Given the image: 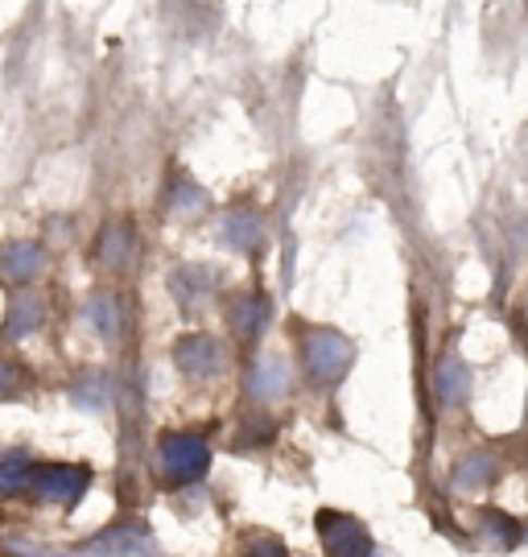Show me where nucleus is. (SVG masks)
<instances>
[{
    "instance_id": "5",
    "label": "nucleus",
    "mask_w": 528,
    "mask_h": 557,
    "mask_svg": "<svg viewBox=\"0 0 528 557\" xmlns=\"http://www.w3.org/2000/svg\"><path fill=\"white\" fill-rule=\"evenodd\" d=\"M174 368L191 384H211L228 372V343L211 331H186V335L174 343Z\"/></svg>"
},
{
    "instance_id": "6",
    "label": "nucleus",
    "mask_w": 528,
    "mask_h": 557,
    "mask_svg": "<svg viewBox=\"0 0 528 557\" xmlns=\"http://www.w3.org/2000/svg\"><path fill=\"white\" fill-rule=\"evenodd\" d=\"M87 487H91V471L78 462H41L29 479V492H38V499L66 504V508H75L78 499L87 496Z\"/></svg>"
},
{
    "instance_id": "7",
    "label": "nucleus",
    "mask_w": 528,
    "mask_h": 557,
    "mask_svg": "<svg viewBox=\"0 0 528 557\" xmlns=\"http://www.w3.org/2000/svg\"><path fill=\"white\" fill-rule=\"evenodd\" d=\"M318 537H322V549L327 557H372V533L364 529V520L347 517V512H331L322 508L318 512Z\"/></svg>"
},
{
    "instance_id": "12",
    "label": "nucleus",
    "mask_w": 528,
    "mask_h": 557,
    "mask_svg": "<svg viewBox=\"0 0 528 557\" xmlns=\"http://www.w3.org/2000/svg\"><path fill=\"white\" fill-rule=\"evenodd\" d=\"M294 388V363L281 356H260L253 359L248 368V380H244V393L256 400V405H277V400L290 397Z\"/></svg>"
},
{
    "instance_id": "17",
    "label": "nucleus",
    "mask_w": 528,
    "mask_h": 557,
    "mask_svg": "<svg viewBox=\"0 0 528 557\" xmlns=\"http://www.w3.org/2000/svg\"><path fill=\"white\" fill-rule=\"evenodd\" d=\"M479 541L500 549V554H508V549L520 545V524L504 517V512H479Z\"/></svg>"
},
{
    "instance_id": "22",
    "label": "nucleus",
    "mask_w": 528,
    "mask_h": 557,
    "mask_svg": "<svg viewBox=\"0 0 528 557\" xmlns=\"http://www.w3.org/2000/svg\"><path fill=\"white\" fill-rule=\"evenodd\" d=\"M253 557H290V554H285V545H281V541H265V545H256Z\"/></svg>"
},
{
    "instance_id": "10",
    "label": "nucleus",
    "mask_w": 528,
    "mask_h": 557,
    "mask_svg": "<svg viewBox=\"0 0 528 557\" xmlns=\"http://www.w3.org/2000/svg\"><path fill=\"white\" fill-rule=\"evenodd\" d=\"M83 319L96 331L99 343L116 347L120 338L128 335V301H124V294H116V289H96V294L87 298V306H83Z\"/></svg>"
},
{
    "instance_id": "4",
    "label": "nucleus",
    "mask_w": 528,
    "mask_h": 557,
    "mask_svg": "<svg viewBox=\"0 0 528 557\" xmlns=\"http://www.w3.org/2000/svg\"><path fill=\"white\" fill-rule=\"evenodd\" d=\"M223 322H228L232 343L256 347L265 338V331H269V322H273V298H269V289L248 285V289L228 294V301H223Z\"/></svg>"
},
{
    "instance_id": "1",
    "label": "nucleus",
    "mask_w": 528,
    "mask_h": 557,
    "mask_svg": "<svg viewBox=\"0 0 528 557\" xmlns=\"http://www.w3.org/2000/svg\"><path fill=\"white\" fill-rule=\"evenodd\" d=\"M297 343V363L302 376L310 380L314 388H334L339 380L352 372L355 363V343L334 326H294Z\"/></svg>"
},
{
    "instance_id": "15",
    "label": "nucleus",
    "mask_w": 528,
    "mask_h": 557,
    "mask_svg": "<svg viewBox=\"0 0 528 557\" xmlns=\"http://www.w3.org/2000/svg\"><path fill=\"white\" fill-rule=\"evenodd\" d=\"M149 533L140 529V524H116V529H108V533H99L83 554L91 557H140L149 554Z\"/></svg>"
},
{
    "instance_id": "16",
    "label": "nucleus",
    "mask_w": 528,
    "mask_h": 557,
    "mask_svg": "<svg viewBox=\"0 0 528 557\" xmlns=\"http://www.w3.org/2000/svg\"><path fill=\"white\" fill-rule=\"evenodd\" d=\"M433 388H438V400H442V405H463L470 393L467 363L458 356H446L438 363V372H433Z\"/></svg>"
},
{
    "instance_id": "2",
    "label": "nucleus",
    "mask_w": 528,
    "mask_h": 557,
    "mask_svg": "<svg viewBox=\"0 0 528 557\" xmlns=\"http://www.w3.org/2000/svg\"><path fill=\"white\" fill-rule=\"evenodd\" d=\"M157 475L170 487H191L211 471V442L202 434H186V430H170L157 438Z\"/></svg>"
},
{
    "instance_id": "19",
    "label": "nucleus",
    "mask_w": 528,
    "mask_h": 557,
    "mask_svg": "<svg viewBox=\"0 0 528 557\" xmlns=\"http://www.w3.org/2000/svg\"><path fill=\"white\" fill-rule=\"evenodd\" d=\"M29 388H34L29 368H25L17 356H4V351H0V400H21Z\"/></svg>"
},
{
    "instance_id": "9",
    "label": "nucleus",
    "mask_w": 528,
    "mask_h": 557,
    "mask_svg": "<svg viewBox=\"0 0 528 557\" xmlns=\"http://www.w3.org/2000/svg\"><path fill=\"white\" fill-rule=\"evenodd\" d=\"M265 236H269V232H265V215H260V207H253V202H232V207L219 215V244L232 248L235 257L260 252Z\"/></svg>"
},
{
    "instance_id": "3",
    "label": "nucleus",
    "mask_w": 528,
    "mask_h": 557,
    "mask_svg": "<svg viewBox=\"0 0 528 557\" xmlns=\"http://www.w3.org/2000/svg\"><path fill=\"white\" fill-rule=\"evenodd\" d=\"M140 248H145V239H140L137 215H112L91 239V264L108 277H124L137 269Z\"/></svg>"
},
{
    "instance_id": "20",
    "label": "nucleus",
    "mask_w": 528,
    "mask_h": 557,
    "mask_svg": "<svg viewBox=\"0 0 528 557\" xmlns=\"http://www.w3.org/2000/svg\"><path fill=\"white\" fill-rule=\"evenodd\" d=\"M458 483L463 487H488L491 479H495V458L491 455H470L463 458V467H458Z\"/></svg>"
},
{
    "instance_id": "8",
    "label": "nucleus",
    "mask_w": 528,
    "mask_h": 557,
    "mask_svg": "<svg viewBox=\"0 0 528 557\" xmlns=\"http://www.w3.org/2000/svg\"><path fill=\"white\" fill-rule=\"evenodd\" d=\"M50 269V252L41 239H9L0 248V281L13 285V289H29L38 285Z\"/></svg>"
},
{
    "instance_id": "14",
    "label": "nucleus",
    "mask_w": 528,
    "mask_h": 557,
    "mask_svg": "<svg viewBox=\"0 0 528 557\" xmlns=\"http://www.w3.org/2000/svg\"><path fill=\"white\" fill-rule=\"evenodd\" d=\"M207 202H211L207 190L182 170H174L170 182L161 186V215H170V220H195V215L207 211Z\"/></svg>"
},
{
    "instance_id": "18",
    "label": "nucleus",
    "mask_w": 528,
    "mask_h": 557,
    "mask_svg": "<svg viewBox=\"0 0 528 557\" xmlns=\"http://www.w3.org/2000/svg\"><path fill=\"white\" fill-rule=\"evenodd\" d=\"M34 458L25 450H9L0 455V492H29V479H34Z\"/></svg>"
},
{
    "instance_id": "21",
    "label": "nucleus",
    "mask_w": 528,
    "mask_h": 557,
    "mask_svg": "<svg viewBox=\"0 0 528 557\" xmlns=\"http://www.w3.org/2000/svg\"><path fill=\"white\" fill-rule=\"evenodd\" d=\"M71 393H75V405H83V409H103L108 405V380L91 372V376L78 380Z\"/></svg>"
},
{
    "instance_id": "13",
    "label": "nucleus",
    "mask_w": 528,
    "mask_h": 557,
    "mask_svg": "<svg viewBox=\"0 0 528 557\" xmlns=\"http://www.w3.org/2000/svg\"><path fill=\"white\" fill-rule=\"evenodd\" d=\"M50 310H46V298L38 289H17L9 298V310H4V322H0V343H21V338H34L46 326Z\"/></svg>"
},
{
    "instance_id": "11",
    "label": "nucleus",
    "mask_w": 528,
    "mask_h": 557,
    "mask_svg": "<svg viewBox=\"0 0 528 557\" xmlns=\"http://www.w3.org/2000/svg\"><path fill=\"white\" fill-rule=\"evenodd\" d=\"M165 285H170V294H174L177 306H182L186 314H195V310H202V306L219 294V273L211 264L186 260V264H177L174 273L165 277Z\"/></svg>"
}]
</instances>
